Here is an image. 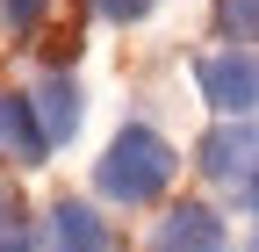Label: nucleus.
<instances>
[{
	"label": "nucleus",
	"instance_id": "nucleus-4",
	"mask_svg": "<svg viewBox=\"0 0 259 252\" xmlns=\"http://www.w3.org/2000/svg\"><path fill=\"white\" fill-rule=\"evenodd\" d=\"M151 252H231V231L209 202H173L151 231Z\"/></svg>",
	"mask_w": 259,
	"mask_h": 252
},
{
	"label": "nucleus",
	"instance_id": "nucleus-2",
	"mask_svg": "<svg viewBox=\"0 0 259 252\" xmlns=\"http://www.w3.org/2000/svg\"><path fill=\"white\" fill-rule=\"evenodd\" d=\"M194 87H202V101L223 108L231 122L259 115V51H216L194 65Z\"/></svg>",
	"mask_w": 259,
	"mask_h": 252
},
{
	"label": "nucleus",
	"instance_id": "nucleus-7",
	"mask_svg": "<svg viewBox=\"0 0 259 252\" xmlns=\"http://www.w3.org/2000/svg\"><path fill=\"white\" fill-rule=\"evenodd\" d=\"M223 36H238V51H259V0H216Z\"/></svg>",
	"mask_w": 259,
	"mask_h": 252
},
{
	"label": "nucleus",
	"instance_id": "nucleus-1",
	"mask_svg": "<svg viewBox=\"0 0 259 252\" xmlns=\"http://www.w3.org/2000/svg\"><path fill=\"white\" fill-rule=\"evenodd\" d=\"M173 173H180V151L158 137V130H144V122L115 130V137H108V151L94 159V187H101L108 202H122V209L158 202V195L173 187Z\"/></svg>",
	"mask_w": 259,
	"mask_h": 252
},
{
	"label": "nucleus",
	"instance_id": "nucleus-5",
	"mask_svg": "<svg viewBox=\"0 0 259 252\" xmlns=\"http://www.w3.org/2000/svg\"><path fill=\"white\" fill-rule=\"evenodd\" d=\"M29 101H36V122H44V137H51V144H72V137H79L87 101H79V79H72V72H51L36 94H29Z\"/></svg>",
	"mask_w": 259,
	"mask_h": 252
},
{
	"label": "nucleus",
	"instance_id": "nucleus-6",
	"mask_svg": "<svg viewBox=\"0 0 259 252\" xmlns=\"http://www.w3.org/2000/svg\"><path fill=\"white\" fill-rule=\"evenodd\" d=\"M51 252H108V224L87 202H58L51 209Z\"/></svg>",
	"mask_w": 259,
	"mask_h": 252
},
{
	"label": "nucleus",
	"instance_id": "nucleus-11",
	"mask_svg": "<svg viewBox=\"0 0 259 252\" xmlns=\"http://www.w3.org/2000/svg\"><path fill=\"white\" fill-rule=\"evenodd\" d=\"M245 209H252V216H259V180H252V187H245Z\"/></svg>",
	"mask_w": 259,
	"mask_h": 252
},
{
	"label": "nucleus",
	"instance_id": "nucleus-9",
	"mask_svg": "<svg viewBox=\"0 0 259 252\" xmlns=\"http://www.w3.org/2000/svg\"><path fill=\"white\" fill-rule=\"evenodd\" d=\"M44 8H51V0H0V15H8V29H22V36H29V29L44 22Z\"/></svg>",
	"mask_w": 259,
	"mask_h": 252
},
{
	"label": "nucleus",
	"instance_id": "nucleus-3",
	"mask_svg": "<svg viewBox=\"0 0 259 252\" xmlns=\"http://www.w3.org/2000/svg\"><path fill=\"white\" fill-rule=\"evenodd\" d=\"M194 166H202L209 180H259V115L245 122H216V130L202 137V151H194Z\"/></svg>",
	"mask_w": 259,
	"mask_h": 252
},
{
	"label": "nucleus",
	"instance_id": "nucleus-8",
	"mask_svg": "<svg viewBox=\"0 0 259 252\" xmlns=\"http://www.w3.org/2000/svg\"><path fill=\"white\" fill-rule=\"evenodd\" d=\"M0 252H36V231H29L15 195H0Z\"/></svg>",
	"mask_w": 259,
	"mask_h": 252
},
{
	"label": "nucleus",
	"instance_id": "nucleus-10",
	"mask_svg": "<svg viewBox=\"0 0 259 252\" xmlns=\"http://www.w3.org/2000/svg\"><path fill=\"white\" fill-rule=\"evenodd\" d=\"M94 8H101L108 22H144V15H151V0H94Z\"/></svg>",
	"mask_w": 259,
	"mask_h": 252
}]
</instances>
